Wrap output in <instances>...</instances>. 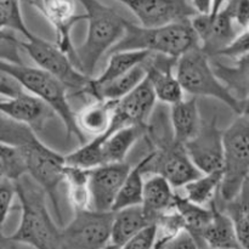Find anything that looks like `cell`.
<instances>
[{
    "instance_id": "cell-40",
    "label": "cell",
    "mask_w": 249,
    "mask_h": 249,
    "mask_svg": "<svg viewBox=\"0 0 249 249\" xmlns=\"http://www.w3.org/2000/svg\"><path fill=\"white\" fill-rule=\"evenodd\" d=\"M24 90L26 89L16 78L0 71V94L2 99H14Z\"/></svg>"
},
{
    "instance_id": "cell-13",
    "label": "cell",
    "mask_w": 249,
    "mask_h": 249,
    "mask_svg": "<svg viewBox=\"0 0 249 249\" xmlns=\"http://www.w3.org/2000/svg\"><path fill=\"white\" fill-rule=\"evenodd\" d=\"M131 167L129 163H107L89 169L91 209L113 212L114 203Z\"/></svg>"
},
{
    "instance_id": "cell-7",
    "label": "cell",
    "mask_w": 249,
    "mask_h": 249,
    "mask_svg": "<svg viewBox=\"0 0 249 249\" xmlns=\"http://www.w3.org/2000/svg\"><path fill=\"white\" fill-rule=\"evenodd\" d=\"M249 174V117L238 116L224 130V164L220 197L236 201Z\"/></svg>"
},
{
    "instance_id": "cell-17",
    "label": "cell",
    "mask_w": 249,
    "mask_h": 249,
    "mask_svg": "<svg viewBox=\"0 0 249 249\" xmlns=\"http://www.w3.org/2000/svg\"><path fill=\"white\" fill-rule=\"evenodd\" d=\"M2 116L24 124L33 130H41L56 113L39 97L24 90L14 99H2L0 102Z\"/></svg>"
},
{
    "instance_id": "cell-25",
    "label": "cell",
    "mask_w": 249,
    "mask_h": 249,
    "mask_svg": "<svg viewBox=\"0 0 249 249\" xmlns=\"http://www.w3.org/2000/svg\"><path fill=\"white\" fill-rule=\"evenodd\" d=\"M211 18L208 33L199 46L209 57H215L216 53L225 49L238 34L235 31V21L226 7L215 16L211 15Z\"/></svg>"
},
{
    "instance_id": "cell-8",
    "label": "cell",
    "mask_w": 249,
    "mask_h": 249,
    "mask_svg": "<svg viewBox=\"0 0 249 249\" xmlns=\"http://www.w3.org/2000/svg\"><path fill=\"white\" fill-rule=\"evenodd\" d=\"M114 212L94 209L74 212L66 226H60L56 249H102L111 243Z\"/></svg>"
},
{
    "instance_id": "cell-20",
    "label": "cell",
    "mask_w": 249,
    "mask_h": 249,
    "mask_svg": "<svg viewBox=\"0 0 249 249\" xmlns=\"http://www.w3.org/2000/svg\"><path fill=\"white\" fill-rule=\"evenodd\" d=\"M118 102L94 99L85 105L77 113V122L80 130L84 134L94 135V138L107 133L111 128Z\"/></svg>"
},
{
    "instance_id": "cell-31",
    "label": "cell",
    "mask_w": 249,
    "mask_h": 249,
    "mask_svg": "<svg viewBox=\"0 0 249 249\" xmlns=\"http://www.w3.org/2000/svg\"><path fill=\"white\" fill-rule=\"evenodd\" d=\"M0 175L2 179L17 182L28 175L26 160L16 146L1 142L0 145Z\"/></svg>"
},
{
    "instance_id": "cell-3",
    "label": "cell",
    "mask_w": 249,
    "mask_h": 249,
    "mask_svg": "<svg viewBox=\"0 0 249 249\" xmlns=\"http://www.w3.org/2000/svg\"><path fill=\"white\" fill-rule=\"evenodd\" d=\"M84 9L88 33L84 43L75 48L82 72L91 77L102 56L111 51L124 36L128 19L100 0H78Z\"/></svg>"
},
{
    "instance_id": "cell-37",
    "label": "cell",
    "mask_w": 249,
    "mask_h": 249,
    "mask_svg": "<svg viewBox=\"0 0 249 249\" xmlns=\"http://www.w3.org/2000/svg\"><path fill=\"white\" fill-rule=\"evenodd\" d=\"M249 53V31H243L242 33L238 34L225 49L219 51L215 57H231L238 58Z\"/></svg>"
},
{
    "instance_id": "cell-39",
    "label": "cell",
    "mask_w": 249,
    "mask_h": 249,
    "mask_svg": "<svg viewBox=\"0 0 249 249\" xmlns=\"http://www.w3.org/2000/svg\"><path fill=\"white\" fill-rule=\"evenodd\" d=\"M225 7L235 23L242 27L243 31H249V0H230Z\"/></svg>"
},
{
    "instance_id": "cell-41",
    "label": "cell",
    "mask_w": 249,
    "mask_h": 249,
    "mask_svg": "<svg viewBox=\"0 0 249 249\" xmlns=\"http://www.w3.org/2000/svg\"><path fill=\"white\" fill-rule=\"evenodd\" d=\"M165 249H198V242L194 236L187 231H182L178 237H175Z\"/></svg>"
},
{
    "instance_id": "cell-2",
    "label": "cell",
    "mask_w": 249,
    "mask_h": 249,
    "mask_svg": "<svg viewBox=\"0 0 249 249\" xmlns=\"http://www.w3.org/2000/svg\"><path fill=\"white\" fill-rule=\"evenodd\" d=\"M21 203V221L14 233L2 235V242L26 245L34 249H56L60 226L46 206V192L29 175L16 182Z\"/></svg>"
},
{
    "instance_id": "cell-45",
    "label": "cell",
    "mask_w": 249,
    "mask_h": 249,
    "mask_svg": "<svg viewBox=\"0 0 249 249\" xmlns=\"http://www.w3.org/2000/svg\"><path fill=\"white\" fill-rule=\"evenodd\" d=\"M243 116H247L249 117V99H247L245 101V105H243V112H242Z\"/></svg>"
},
{
    "instance_id": "cell-6",
    "label": "cell",
    "mask_w": 249,
    "mask_h": 249,
    "mask_svg": "<svg viewBox=\"0 0 249 249\" xmlns=\"http://www.w3.org/2000/svg\"><path fill=\"white\" fill-rule=\"evenodd\" d=\"M177 75L185 92L194 96L213 97L230 107L237 116L243 112L245 101L235 96L231 90L221 82L209 61V56L199 45L178 60Z\"/></svg>"
},
{
    "instance_id": "cell-11",
    "label": "cell",
    "mask_w": 249,
    "mask_h": 249,
    "mask_svg": "<svg viewBox=\"0 0 249 249\" xmlns=\"http://www.w3.org/2000/svg\"><path fill=\"white\" fill-rule=\"evenodd\" d=\"M36 6L53 27L56 44L79 68L77 51L72 41V29L78 22L87 21V15L77 14L75 0H24ZM80 70V68H79Z\"/></svg>"
},
{
    "instance_id": "cell-38",
    "label": "cell",
    "mask_w": 249,
    "mask_h": 249,
    "mask_svg": "<svg viewBox=\"0 0 249 249\" xmlns=\"http://www.w3.org/2000/svg\"><path fill=\"white\" fill-rule=\"evenodd\" d=\"M156 240H157V225L153 224L130 238L119 249H155Z\"/></svg>"
},
{
    "instance_id": "cell-27",
    "label": "cell",
    "mask_w": 249,
    "mask_h": 249,
    "mask_svg": "<svg viewBox=\"0 0 249 249\" xmlns=\"http://www.w3.org/2000/svg\"><path fill=\"white\" fill-rule=\"evenodd\" d=\"M146 63V62H145ZM145 63L138 66L126 74L117 78L113 82L106 85L92 89L87 95L96 100H112V101H121L123 97L135 90L147 77V70Z\"/></svg>"
},
{
    "instance_id": "cell-14",
    "label": "cell",
    "mask_w": 249,
    "mask_h": 249,
    "mask_svg": "<svg viewBox=\"0 0 249 249\" xmlns=\"http://www.w3.org/2000/svg\"><path fill=\"white\" fill-rule=\"evenodd\" d=\"M125 5L143 27H160L196 16L187 0H117Z\"/></svg>"
},
{
    "instance_id": "cell-1",
    "label": "cell",
    "mask_w": 249,
    "mask_h": 249,
    "mask_svg": "<svg viewBox=\"0 0 249 249\" xmlns=\"http://www.w3.org/2000/svg\"><path fill=\"white\" fill-rule=\"evenodd\" d=\"M1 142L16 146L26 160L28 175L46 192L58 221L62 223L57 189L65 180L66 157L44 145L32 128L17 123L1 114L0 122Z\"/></svg>"
},
{
    "instance_id": "cell-21",
    "label": "cell",
    "mask_w": 249,
    "mask_h": 249,
    "mask_svg": "<svg viewBox=\"0 0 249 249\" xmlns=\"http://www.w3.org/2000/svg\"><path fill=\"white\" fill-rule=\"evenodd\" d=\"M153 224H156L155 220L146 213L142 206L129 207L114 212L111 243L122 247L130 238Z\"/></svg>"
},
{
    "instance_id": "cell-46",
    "label": "cell",
    "mask_w": 249,
    "mask_h": 249,
    "mask_svg": "<svg viewBox=\"0 0 249 249\" xmlns=\"http://www.w3.org/2000/svg\"><path fill=\"white\" fill-rule=\"evenodd\" d=\"M121 247H118V246H116V245H113V243H109L108 246H107V247H105V248H102V249H119Z\"/></svg>"
},
{
    "instance_id": "cell-32",
    "label": "cell",
    "mask_w": 249,
    "mask_h": 249,
    "mask_svg": "<svg viewBox=\"0 0 249 249\" xmlns=\"http://www.w3.org/2000/svg\"><path fill=\"white\" fill-rule=\"evenodd\" d=\"M67 165L79 167L83 169H92L104 164L102 158V143L97 136L88 141L79 148L65 156Z\"/></svg>"
},
{
    "instance_id": "cell-42",
    "label": "cell",
    "mask_w": 249,
    "mask_h": 249,
    "mask_svg": "<svg viewBox=\"0 0 249 249\" xmlns=\"http://www.w3.org/2000/svg\"><path fill=\"white\" fill-rule=\"evenodd\" d=\"M191 5L197 14L207 15L212 12V5L213 0H191Z\"/></svg>"
},
{
    "instance_id": "cell-9",
    "label": "cell",
    "mask_w": 249,
    "mask_h": 249,
    "mask_svg": "<svg viewBox=\"0 0 249 249\" xmlns=\"http://www.w3.org/2000/svg\"><path fill=\"white\" fill-rule=\"evenodd\" d=\"M19 46L39 68L63 83L68 90L74 91V95H82L89 87L92 78L82 72L56 43L34 36L31 40L19 41Z\"/></svg>"
},
{
    "instance_id": "cell-22",
    "label": "cell",
    "mask_w": 249,
    "mask_h": 249,
    "mask_svg": "<svg viewBox=\"0 0 249 249\" xmlns=\"http://www.w3.org/2000/svg\"><path fill=\"white\" fill-rule=\"evenodd\" d=\"M151 55L152 53H147V51H119V53H111L108 65L105 68L104 72L97 78H92L90 80L89 87L85 89L82 95H87L90 90L108 84V83L116 80L117 78L130 72L138 66L143 65Z\"/></svg>"
},
{
    "instance_id": "cell-29",
    "label": "cell",
    "mask_w": 249,
    "mask_h": 249,
    "mask_svg": "<svg viewBox=\"0 0 249 249\" xmlns=\"http://www.w3.org/2000/svg\"><path fill=\"white\" fill-rule=\"evenodd\" d=\"M223 170L202 174L198 179L185 185V197L199 206H207L215 201L216 192L220 191Z\"/></svg>"
},
{
    "instance_id": "cell-26",
    "label": "cell",
    "mask_w": 249,
    "mask_h": 249,
    "mask_svg": "<svg viewBox=\"0 0 249 249\" xmlns=\"http://www.w3.org/2000/svg\"><path fill=\"white\" fill-rule=\"evenodd\" d=\"M173 207L181 215L187 232L191 233L197 242H201L202 232L213 219V209L211 204L206 208V206H199L185 196L175 194Z\"/></svg>"
},
{
    "instance_id": "cell-18",
    "label": "cell",
    "mask_w": 249,
    "mask_h": 249,
    "mask_svg": "<svg viewBox=\"0 0 249 249\" xmlns=\"http://www.w3.org/2000/svg\"><path fill=\"white\" fill-rule=\"evenodd\" d=\"M145 133L146 125H130L97 136L102 143L104 164L125 162L128 153L141 138H145Z\"/></svg>"
},
{
    "instance_id": "cell-30",
    "label": "cell",
    "mask_w": 249,
    "mask_h": 249,
    "mask_svg": "<svg viewBox=\"0 0 249 249\" xmlns=\"http://www.w3.org/2000/svg\"><path fill=\"white\" fill-rule=\"evenodd\" d=\"M143 178H145V174L142 172L141 163L139 162L135 167L131 168V172L129 173L125 182L122 186L116 203H114L113 212L129 208V207L142 206L143 189H145L146 181Z\"/></svg>"
},
{
    "instance_id": "cell-15",
    "label": "cell",
    "mask_w": 249,
    "mask_h": 249,
    "mask_svg": "<svg viewBox=\"0 0 249 249\" xmlns=\"http://www.w3.org/2000/svg\"><path fill=\"white\" fill-rule=\"evenodd\" d=\"M178 60L179 58L152 53L145 63L147 79L155 90L158 102L168 106L184 100L185 91L177 75Z\"/></svg>"
},
{
    "instance_id": "cell-33",
    "label": "cell",
    "mask_w": 249,
    "mask_h": 249,
    "mask_svg": "<svg viewBox=\"0 0 249 249\" xmlns=\"http://www.w3.org/2000/svg\"><path fill=\"white\" fill-rule=\"evenodd\" d=\"M22 0H0V27L1 31L18 32L26 40L34 36L24 23L21 12Z\"/></svg>"
},
{
    "instance_id": "cell-12",
    "label": "cell",
    "mask_w": 249,
    "mask_h": 249,
    "mask_svg": "<svg viewBox=\"0 0 249 249\" xmlns=\"http://www.w3.org/2000/svg\"><path fill=\"white\" fill-rule=\"evenodd\" d=\"M185 148L202 174L223 170L224 130L219 128L215 118L202 121L198 133L185 143Z\"/></svg>"
},
{
    "instance_id": "cell-10",
    "label": "cell",
    "mask_w": 249,
    "mask_h": 249,
    "mask_svg": "<svg viewBox=\"0 0 249 249\" xmlns=\"http://www.w3.org/2000/svg\"><path fill=\"white\" fill-rule=\"evenodd\" d=\"M140 163L145 177L160 175L167 179L174 189L184 187L202 175L190 158L185 145L178 140L152 150Z\"/></svg>"
},
{
    "instance_id": "cell-36",
    "label": "cell",
    "mask_w": 249,
    "mask_h": 249,
    "mask_svg": "<svg viewBox=\"0 0 249 249\" xmlns=\"http://www.w3.org/2000/svg\"><path fill=\"white\" fill-rule=\"evenodd\" d=\"M15 197H17L16 182L1 178V180H0V216H1V226L4 225L10 212H11Z\"/></svg>"
},
{
    "instance_id": "cell-19",
    "label": "cell",
    "mask_w": 249,
    "mask_h": 249,
    "mask_svg": "<svg viewBox=\"0 0 249 249\" xmlns=\"http://www.w3.org/2000/svg\"><path fill=\"white\" fill-rule=\"evenodd\" d=\"M211 207L213 219L202 232L201 242L206 243L211 249H242L231 216L218 207L216 201L212 202Z\"/></svg>"
},
{
    "instance_id": "cell-24",
    "label": "cell",
    "mask_w": 249,
    "mask_h": 249,
    "mask_svg": "<svg viewBox=\"0 0 249 249\" xmlns=\"http://www.w3.org/2000/svg\"><path fill=\"white\" fill-rule=\"evenodd\" d=\"M170 121L174 129L175 139L182 145L189 142L198 133L202 123L197 100L184 99L170 106Z\"/></svg>"
},
{
    "instance_id": "cell-23",
    "label": "cell",
    "mask_w": 249,
    "mask_h": 249,
    "mask_svg": "<svg viewBox=\"0 0 249 249\" xmlns=\"http://www.w3.org/2000/svg\"><path fill=\"white\" fill-rule=\"evenodd\" d=\"M174 196V187L167 179L160 175H150L145 181L142 207L155 223H157L160 214L173 208Z\"/></svg>"
},
{
    "instance_id": "cell-35",
    "label": "cell",
    "mask_w": 249,
    "mask_h": 249,
    "mask_svg": "<svg viewBox=\"0 0 249 249\" xmlns=\"http://www.w3.org/2000/svg\"><path fill=\"white\" fill-rule=\"evenodd\" d=\"M225 212L232 219L241 247L249 249V207L243 206L236 199L230 203H225Z\"/></svg>"
},
{
    "instance_id": "cell-16",
    "label": "cell",
    "mask_w": 249,
    "mask_h": 249,
    "mask_svg": "<svg viewBox=\"0 0 249 249\" xmlns=\"http://www.w3.org/2000/svg\"><path fill=\"white\" fill-rule=\"evenodd\" d=\"M158 100L150 80L146 79L117 105L112 125L122 129L130 125H146Z\"/></svg>"
},
{
    "instance_id": "cell-44",
    "label": "cell",
    "mask_w": 249,
    "mask_h": 249,
    "mask_svg": "<svg viewBox=\"0 0 249 249\" xmlns=\"http://www.w3.org/2000/svg\"><path fill=\"white\" fill-rule=\"evenodd\" d=\"M229 1H230V0H213V5H212V12H211L212 16L218 15L219 12H220L221 10L229 4Z\"/></svg>"
},
{
    "instance_id": "cell-43",
    "label": "cell",
    "mask_w": 249,
    "mask_h": 249,
    "mask_svg": "<svg viewBox=\"0 0 249 249\" xmlns=\"http://www.w3.org/2000/svg\"><path fill=\"white\" fill-rule=\"evenodd\" d=\"M237 199L238 202H241V203L243 204V206L249 207V174L247 179H246L245 184H243L242 191H241L240 196H238Z\"/></svg>"
},
{
    "instance_id": "cell-34",
    "label": "cell",
    "mask_w": 249,
    "mask_h": 249,
    "mask_svg": "<svg viewBox=\"0 0 249 249\" xmlns=\"http://www.w3.org/2000/svg\"><path fill=\"white\" fill-rule=\"evenodd\" d=\"M156 225H157V240H156L155 249H165L182 231H186L184 220L181 215L175 211L174 207L165 213L160 214Z\"/></svg>"
},
{
    "instance_id": "cell-4",
    "label": "cell",
    "mask_w": 249,
    "mask_h": 249,
    "mask_svg": "<svg viewBox=\"0 0 249 249\" xmlns=\"http://www.w3.org/2000/svg\"><path fill=\"white\" fill-rule=\"evenodd\" d=\"M197 45L199 41L192 28L191 18L160 27L138 26L128 21L125 33L109 53L147 51L180 58Z\"/></svg>"
},
{
    "instance_id": "cell-28",
    "label": "cell",
    "mask_w": 249,
    "mask_h": 249,
    "mask_svg": "<svg viewBox=\"0 0 249 249\" xmlns=\"http://www.w3.org/2000/svg\"><path fill=\"white\" fill-rule=\"evenodd\" d=\"M67 195L73 211L80 212L91 209V195L89 185V170L79 167L67 165L65 180Z\"/></svg>"
},
{
    "instance_id": "cell-5",
    "label": "cell",
    "mask_w": 249,
    "mask_h": 249,
    "mask_svg": "<svg viewBox=\"0 0 249 249\" xmlns=\"http://www.w3.org/2000/svg\"><path fill=\"white\" fill-rule=\"evenodd\" d=\"M0 71L16 78L27 91L45 102L61 119L67 138L75 136L80 145L88 142L85 134L78 125L77 113L73 111L68 100L70 90L63 83L41 68L29 67L23 63H10L1 61Z\"/></svg>"
}]
</instances>
